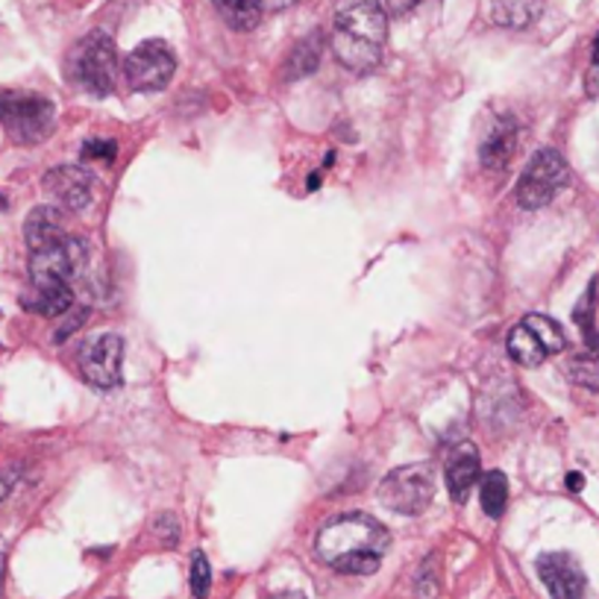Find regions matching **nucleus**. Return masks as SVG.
Masks as SVG:
<instances>
[{
    "label": "nucleus",
    "mask_w": 599,
    "mask_h": 599,
    "mask_svg": "<svg viewBox=\"0 0 599 599\" xmlns=\"http://www.w3.org/2000/svg\"><path fill=\"white\" fill-rule=\"evenodd\" d=\"M209 588H212L209 559L197 550L195 556H192V593H195V599H206L209 597Z\"/></svg>",
    "instance_id": "obj_24"
},
{
    "label": "nucleus",
    "mask_w": 599,
    "mask_h": 599,
    "mask_svg": "<svg viewBox=\"0 0 599 599\" xmlns=\"http://www.w3.org/2000/svg\"><path fill=\"white\" fill-rule=\"evenodd\" d=\"M82 380L100 391H112L121 385L124 365V341L115 333H100L89 338L77 353Z\"/></svg>",
    "instance_id": "obj_9"
},
{
    "label": "nucleus",
    "mask_w": 599,
    "mask_h": 599,
    "mask_svg": "<svg viewBox=\"0 0 599 599\" xmlns=\"http://www.w3.org/2000/svg\"><path fill=\"white\" fill-rule=\"evenodd\" d=\"M593 294H597V283L588 285V292H585V297L579 300V306H576L573 317H576V324H579V330H582L588 350H597L599 353V338H597V330H593V308H597V300H593Z\"/></svg>",
    "instance_id": "obj_23"
},
{
    "label": "nucleus",
    "mask_w": 599,
    "mask_h": 599,
    "mask_svg": "<svg viewBox=\"0 0 599 599\" xmlns=\"http://www.w3.org/2000/svg\"><path fill=\"white\" fill-rule=\"evenodd\" d=\"M24 308L41 317H62L73 308L71 285H33V294L24 297Z\"/></svg>",
    "instance_id": "obj_15"
},
{
    "label": "nucleus",
    "mask_w": 599,
    "mask_h": 599,
    "mask_svg": "<svg viewBox=\"0 0 599 599\" xmlns=\"http://www.w3.org/2000/svg\"><path fill=\"white\" fill-rule=\"evenodd\" d=\"M418 3H423V0H385V12H389V16H405V12H412Z\"/></svg>",
    "instance_id": "obj_30"
},
{
    "label": "nucleus",
    "mask_w": 599,
    "mask_h": 599,
    "mask_svg": "<svg viewBox=\"0 0 599 599\" xmlns=\"http://www.w3.org/2000/svg\"><path fill=\"white\" fill-rule=\"evenodd\" d=\"M435 497V477L426 464H405L391 470L380 482V502L385 509L414 518L426 511V505Z\"/></svg>",
    "instance_id": "obj_5"
},
{
    "label": "nucleus",
    "mask_w": 599,
    "mask_h": 599,
    "mask_svg": "<svg viewBox=\"0 0 599 599\" xmlns=\"http://www.w3.org/2000/svg\"><path fill=\"white\" fill-rule=\"evenodd\" d=\"M115 73H118V57H115V45L109 36L95 30L73 45L68 57V77L82 91L104 98L115 89Z\"/></svg>",
    "instance_id": "obj_3"
},
{
    "label": "nucleus",
    "mask_w": 599,
    "mask_h": 599,
    "mask_svg": "<svg viewBox=\"0 0 599 599\" xmlns=\"http://www.w3.org/2000/svg\"><path fill=\"white\" fill-rule=\"evenodd\" d=\"M66 238V209L59 206H36L24 220V242L30 253L50 247Z\"/></svg>",
    "instance_id": "obj_14"
},
{
    "label": "nucleus",
    "mask_w": 599,
    "mask_h": 599,
    "mask_svg": "<svg viewBox=\"0 0 599 599\" xmlns=\"http://www.w3.org/2000/svg\"><path fill=\"white\" fill-rule=\"evenodd\" d=\"M154 529L159 532V538H163L165 543H177V534H179V523L174 514H163V518L156 520Z\"/></svg>",
    "instance_id": "obj_27"
},
{
    "label": "nucleus",
    "mask_w": 599,
    "mask_h": 599,
    "mask_svg": "<svg viewBox=\"0 0 599 599\" xmlns=\"http://www.w3.org/2000/svg\"><path fill=\"white\" fill-rule=\"evenodd\" d=\"M479 497H482V509H485L488 518L500 520L505 505H509V482H505V473L491 470V473L479 479Z\"/></svg>",
    "instance_id": "obj_19"
},
{
    "label": "nucleus",
    "mask_w": 599,
    "mask_h": 599,
    "mask_svg": "<svg viewBox=\"0 0 599 599\" xmlns=\"http://www.w3.org/2000/svg\"><path fill=\"white\" fill-rule=\"evenodd\" d=\"M317 62H321V39L312 36V39H303L297 48L292 50V57L285 62V77H288V80L306 77V73L315 71Z\"/></svg>",
    "instance_id": "obj_20"
},
{
    "label": "nucleus",
    "mask_w": 599,
    "mask_h": 599,
    "mask_svg": "<svg viewBox=\"0 0 599 599\" xmlns=\"http://www.w3.org/2000/svg\"><path fill=\"white\" fill-rule=\"evenodd\" d=\"M593 62H599V36L597 41H593Z\"/></svg>",
    "instance_id": "obj_36"
},
{
    "label": "nucleus",
    "mask_w": 599,
    "mask_h": 599,
    "mask_svg": "<svg viewBox=\"0 0 599 599\" xmlns=\"http://www.w3.org/2000/svg\"><path fill=\"white\" fill-rule=\"evenodd\" d=\"M479 450L470 441H462L459 446H453V453L446 455L444 464V479L446 491L455 502H468L470 491L479 482Z\"/></svg>",
    "instance_id": "obj_13"
},
{
    "label": "nucleus",
    "mask_w": 599,
    "mask_h": 599,
    "mask_svg": "<svg viewBox=\"0 0 599 599\" xmlns=\"http://www.w3.org/2000/svg\"><path fill=\"white\" fill-rule=\"evenodd\" d=\"M567 376L582 385L588 391H599V353L597 350H585V353H576L567 365Z\"/></svg>",
    "instance_id": "obj_21"
},
{
    "label": "nucleus",
    "mask_w": 599,
    "mask_h": 599,
    "mask_svg": "<svg viewBox=\"0 0 599 599\" xmlns=\"http://www.w3.org/2000/svg\"><path fill=\"white\" fill-rule=\"evenodd\" d=\"M435 593H438L435 573H432L430 564H426L421 570V576H418V597H421V599H435Z\"/></svg>",
    "instance_id": "obj_29"
},
{
    "label": "nucleus",
    "mask_w": 599,
    "mask_h": 599,
    "mask_svg": "<svg viewBox=\"0 0 599 599\" xmlns=\"http://www.w3.org/2000/svg\"><path fill=\"white\" fill-rule=\"evenodd\" d=\"M294 3H297V0H262V7L274 9V12H279V9L294 7Z\"/></svg>",
    "instance_id": "obj_32"
},
{
    "label": "nucleus",
    "mask_w": 599,
    "mask_h": 599,
    "mask_svg": "<svg viewBox=\"0 0 599 599\" xmlns=\"http://www.w3.org/2000/svg\"><path fill=\"white\" fill-rule=\"evenodd\" d=\"M276 599H306L303 597V593H294V591H288V593H279V597Z\"/></svg>",
    "instance_id": "obj_35"
},
{
    "label": "nucleus",
    "mask_w": 599,
    "mask_h": 599,
    "mask_svg": "<svg viewBox=\"0 0 599 599\" xmlns=\"http://www.w3.org/2000/svg\"><path fill=\"white\" fill-rule=\"evenodd\" d=\"M518 150V121L511 115H494L485 136L479 138V163L485 170H505Z\"/></svg>",
    "instance_id": "obj_12"
},
{
    "label": "nucleus",
    "mask_w": 599,
    "mask_h": 599,
    "mask_svg": "<svg viewBox=\"0 0 599 599\" xmlns=\"http://www.w3.org/2000/svg\"><path fill=\"white\" fill-rule=\"evenodd\" d=\"M523 324H527L529 330H532V335L538 341H541L543 350H547L550 356H552V353H561V350L567 347L564 333H561V326L556 324L552 317H547V315H529V317H523Z\"/></svg>",
    "instance_id": "obj_22"
},
{
    "label": "nucleus",
    "mask_w": 599,
    "mask_h": 599,
    "mask_svg": "<svg viewBox=\"0 0 599 599\" xmlns=\"http://www.w3.org/2000/svg\"><path fill=\"white\" fill-rule=\"evenodd\" d=\"M391 534L380 520L362 511L341 514L317 532V556L338 573L371 576L389 552Z\"/></svg>",
    "instance_id": "obj_1"
},
{
    "label": "nucleus",
    "mask_w": 599,
    "mask_h": 599,
    "mask_svg": "<svg viewBox=\"0 0 599 599\" xmlns=\"http://www.w3.org/2000/svg\"><path fill=\"white\" fill-rule=\"evenodd\" d=\"M567 485H570V491H582L585 479L579 477V473H570V477H567Z\"/></svg>",
    "instance_id": "obj_33"
},
{
    "label": "nucleus",
    "mask_w": 599,
    "mask_h": 599,
    "mask_svg": "<svg viewBox=\"0 0 599 599\" xmlns=\"http://www.w3.org/2000/svg\"><path fill=\"white\" fill-rule=\"evenodd\" d=\"M115 156H118V147L109 138H91L82 145V159L86 163H115Z\"/></svg>",
    "instance_id": "obj_25"
},
{
    "label": "nucleus",
    "mask_w": 599,
    "mask_h": 599,
    "mask_svg": "<svg viewBox=\"0 0 599 599\" xmlns=\"http://www.w3.org/2000/svg\"><path fill=\"white\" fill-rule=\"evenodd\" d=\"M45 192L59 203V209L82 212L95 200V177L82 165H59L45 174Z\"/></svg>",
    "instance_id": "obj_11"
},
{
    "label": "nucleus",
    "mask_w": 599,
    "mask_h": 599,
    "mask_svg": "<svg viewBox=\"0 0 599 599\" xmlns=\"http://www.w3.org/2000/svg\"><path fill=\"white\" fill-rule=\"evenodd\" d=\"M385 39H389V12L373 0H356L353 7L341 9L335 18L330 45L341 66L365 73L380 66Z\"/></svg>",
    "instance_id": "obj_2"
},
{
    "label": "nucleus",
    "mask_w": 599,
    "mask_h": 599,
    "mask_svg": "<svg viewBox=\"0 0 599 599\" xmlns=\"http://www.w3.org/2000/svg\"><path fill=\"white\" fill-rule=\"evenodd\" d=\"M567 177H570V170H567L564 156L559 150H552V147H543L529 159V165L520 174L518 203L529 212L550 206L552 197L564 188Z\"/></svg>",
    "instance_id": "obj_6"
},
{
    "label": "nucleus",
    "mask_w": 599,
    "mask_h": 599,
    "mask_svg": "<svg viewBox=\"0 0 599 599\" xmlns=\"http://www.w3.org/2000/svg\"><path fill=\"white\" fill-rule=\"evenodd\" d=\"M177 71V57L174 50L159 39L141 41L136 50L124 59V73L130 89L136 91H163Z\"/></svg>",
    "instance_id": "obj_8"
},
{
    "label": "nucleus",
    "mask_w": 599,
    "mask_h": 599,
    "mask_svg": "<svg viewBox=\"0 0 599 599\" xmlns=\"http://www.w3.org/2000/svg\"><path fill=\"white\" fill-rule=\"evenodd\" d=\"M0 121L18 145H39L53 130V104L41 95L0 91Z\"/></svg>",
    "instance_id": "obj_4"
},
{
    "label": "nucleus",
    "mask_w": 599,
    "mask_h": 599,
    "mask_svg": "<svg viewBox=\"0 0 599 599\" xmlns=\"http://www.w3.org/2000/svg\"><path fill=\"white\" fill-rule=\"evenodd\" d=\"M215 9H218V16L224 18V24L238 30V33H247L253 27L262 21V0H212Z\"/></svg>",
    "instance_id": "obj_16"
},
{
    "label": "nucleus",
    "mask_w": 599,
    "mask_h": 599,
    "mask_svg": "<svg viewBox=\"0 0 599 599\" xmlns=\"http://www.w3.org/2000/svg\"><path fill=\"white\" fill-rule=\"evenodd\" d=\"M585 89H588V95H591V98L599 100V62H593L591 71H588V77H585Z\"/></svg>",
    "instance_id": "obj_31"
},
{
    "label": "nucleus",
    "mask_w": 599,
    "mask_h": 599,
    "mask_svg": "<svg viewBox=\"0 0 599 599\" xmlns=\"http://www.w3.org/2000/svg\"><path fill=\"white\" fill-rule=\"evenodd\" d=\"M505 347H509V356L518 362V365L523 367H538L547 362V350H543V344L532 335V330H529L527 324H518L514 330L509 333V341H505Z\"/></svg>",
    "instance_id": "obj_17"
},
{
    "label": "nucleus",
    "mask_w": 599,
    "mask_h": 599,
    "mask_svg": "<svg viewBox=\"0 0 599 599\" xmlns=\"http://www.w3.org/2000/svg\"><path fill=\"white\" fill-rule=\"evenodd\" d=\"M89 262V244L66 235L62 242L30 253V279L33 285H71Z\"/></svg>",
    "instance_id": "obj_7"
},
{
    "label": "nucleus",
    "mask_w": 599,
    "mask_h": 599,
    "mask_svg": "<svg viewBox=\"0 0 599 599\" xmlns=\"http://www.w3.org/2000/svg\"><path fill=\"white\" fill-rule=\"evenodd\" d=\"M541 12V0H494L491 16L500 27H527Z\"/></svg>",
    "instance_id": "obj_18"
},
{
    "label": "nucleus",
    "mask_w": 599,
    "mask_h": 599,
    "mask_svg": "<svg viewBox=\"0 0 599 599\" xmlns=\"http://www.w3.org/2000/svg\"><path fill=\"white\" fill-rule=\"evenodd\" d=\"M3 567H7V552H3V543H0V588H3Z\"/></svg>",
    "instance_id": "obj_34"
},
{
    "label": "nucleus",
    "mask_w": 599,
    "mask_h": 599,
    "mask_svg": "<svg viewBox=\"0 0 599 599\" xmlns=\"http://www.w3.org/2000/svg\"><path fill=\"white\" fill-rule=\"evenodd\" d=\"M538 576L552 599H588V579L570 552H547L538 559Z\"/></svg>",
    "instance_id": "obj_10"
},
{
    "label": "nucleus",
    "mask_w": 599,
    "mask_h": 599,
    "mask_svg": "<svg viewBox=\"0 0 599 599\" xmlns=\"http://www.w3.org/2000/svg\"><path fill=\"white\" fill-rule=\"evenodd\" d=\"M18 477H21V468H18V464H9V468L0 470V502L12 494V488L18 485Z\"/></svg>",
    "instance_id": "obj_28"
},
{
    "label": "nucleus",
    "mask_w": 599,
    "mask_h": 599,
    "mask_svg": "<svg viewBox=\"0 0 599 599\" xmlns=\"http://www.w3.org/2000/svg\"><path fill=\"white\" fill-rule=\"evenodd\" d=\"M86 317H89V308H86V306L73 308L71 317H68L66 324H62V326H59V330H57V341L71 338V333H77V330H80L82 321H86Z\"/></svg>",
    "instance_id": "obj_26"
}]
</instances>
